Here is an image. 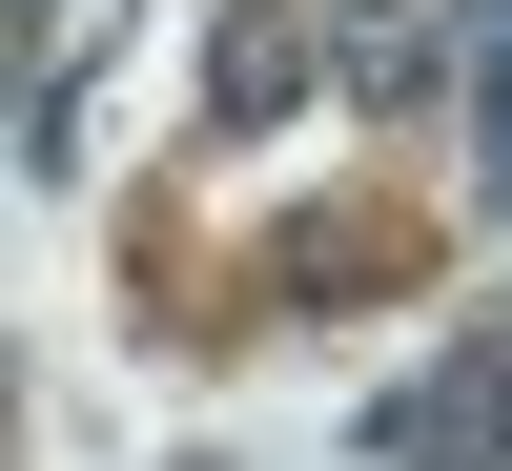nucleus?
Instances as JSON below:
<instances>
[{
  "label": "nucleus",
  "instance_id": "nucleus-2",
  "mask_svg": "<svg viewBox=\"0 0 512 471\" xmlns=\"http://www.w3.org/2000/svg\"><path fill=\"white\" fill-rule=\"evenodd\" d=\"M472 164H492V205H512V0H472Z\"/></svg>",
  "mask_w": 512,
  "mask_h": 471
},
{
  "label": "nucleus",
  "instance_id": "nucleus-1",
  "mask_svg": "<svg viewBox=\"0 0 512 471\" xmlns=\"http://www.w3.org/2000/svg\"><path fill=\"white\" fill-rule=\"evenodd\" d=\"M451 0H349V103H431V62H451Z\"/></svg>",
  "mask_w": 512,
  "mask_h": 471
},
{
  "label": "nucleus",
  "instance_id": "nucleus-3",
  "mask_svg": "<svg viewBox=\"0 0 512 471\" xmlns=\"http://www.w3.org/2000/svg\"><path fill=\"white\" fill-rule=\"evenodd\" d=\"M451 431H472V451L512 471V328H492V349H472V369H451Z\"/></svg>",
  "mask_w": 512,
  "mask_h": 471
}]
</instances>
